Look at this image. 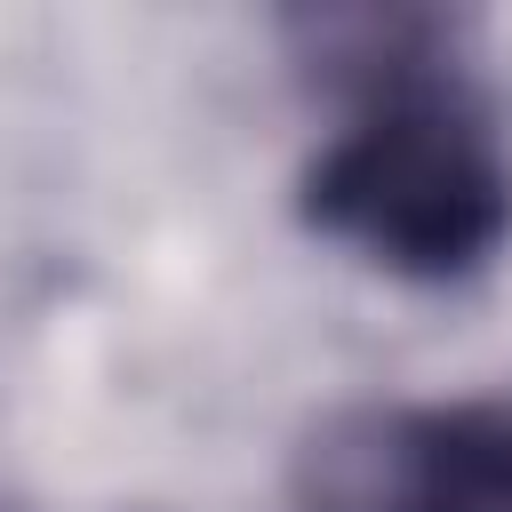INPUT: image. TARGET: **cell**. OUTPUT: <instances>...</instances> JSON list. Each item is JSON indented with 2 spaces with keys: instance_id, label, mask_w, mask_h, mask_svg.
Wrapping results in <instances>:
<instances>
[{
  "instance_id": "obj_2",
  "label": "cell",
  "mask_w": 512,
  "mask_h": 512,
  "mask_svg": "<svg viewBox=\"0 0 512 512\" xmlns=\"http://www.w3.org/2000/svg\"><path fill=\"white\" fill-rule=\"evenodd\" d=\"M392 512H512V400L392 408Z\"/></svg>"
},
{
  "instance_id": "obj_1",
  "label": "cell",
  "mask_w": 512,
  "mask_h": 512,
  "mask_svg": "<svg viewBox=\"0 0 512 512\" xmlns=\"http://www.w3.org/2000/svg\"><path fill=\"white\" fill-rule=\"evenodd\" d=\"M296 208L392 280H464L512 240V152L440 64H408L360 88L352 128L312 152Z\"/></svg>"
}]
</instances>
